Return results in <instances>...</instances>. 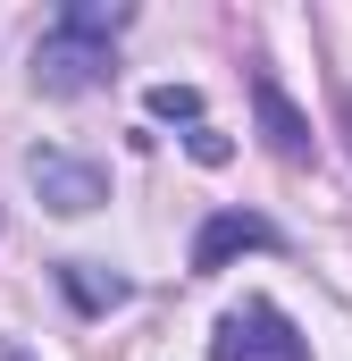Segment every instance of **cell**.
I'll return each instance as SVG.
<instances>
[{
  "instance_id": "3",
  "label": "cell",
  "mask_w": 352,
  "mask_h": 361,
  "mask_svg": "<svg viewBox=\"0 0 352 361\" xmlns=\"http://www.w3.org/2000/svg\"><path fill=\"white\" fill-rule=\"evenodd\" d=\"M25 177H34V193H42L59 219H84V210H101V202H109V177L92 169L84 152H59V143L25 152Z\"/></svg>"
},
{
  "instance_id": "1",
  "label": "cell",
  "mask_w": 352,
  "mask_h": 361,
  "mask_svg": "<svg viewBox=\"0 0 352 361\" xmlns=\"http://www.w3.org/2000/svg\"><path fill=\"white\" fill-rule=\"evenodd\" d=\"M210 361H310V345L277 302H235L210 336Z\"/></svg>"
},
{
  "instance_id": "4",
  "label": "cell",
  "mask_w": 352,
  "mask_h": 361,
  "mask_svg": "<svg viewBox=\"0 0 352 361\" xmlns=\"http://www.w3.org/2000/svg\"><path fill=\"white\" fill-rule=\"evenodd\" d=\"M252 109H260V135H268V152H277L285 169H310V160H319V135H310V118L285 101V85H277L268 68H252Z\"/></svg>"
},
{
  "instance_id": "6",
  "label": "cell",
  "mask_w": 352,
  "mask_h": 361,
  "mask_svg": "<svg viewBox=\"0 0 352 361\" xmlns=\"http://www.w3.org/2000/svg\"><path fill=\"white\" fill-rule=\"evenodd\" d=\"M51 25H76V34H101V42H118V34L134 25V8H126V0H68Z\"/></svg>"
},
{
  "instance_id": "5",
  "label": "cell",
  "mask_w": 352,
  "mask_h": 361,
  "mask_svg": "<svg viewBox=\"0 0 352 361\" xmlns=\"http://www.w3.org/2000/svg\"><path fill=\"white\" fill-rule=\"evenodd\" d=\"M235 252H277V227H268L260 210H218V219H201V235H193V269H227Z\"/></svg>"
},
{
  "instance_id": "2",
  "label": "cell",
  "mask_w": 352,
  "mask_h": 361,
  "mask_svg": "<svg viewBox=\"0 0 352 361\" xmlns=\"http://www.w3.org/2000/svg\"><path fill=\"white\" fill-rule=\"evenodd\" d=\"M34 85L51 101H76V92H101L109 85V42L101 34H76V25H51L34 42Z\"/></svg>"
},
{
  "instance_id": "8",
  "label": "cell",
  "mask_w": 352,
  "mask_h": 361,
  "mask_svg": "<svg viewBox=\"0 0 352 361\" xmlns=\"http://www.w3.org/2000/svg\"><path fill=\"white\" fill-rule=\"evenodd\" d=\"M143 109H151V118H168V126H176V118H184V126H201V92H193V85H151V92H143Z\"/></svg>"
},
{
  "instance_id": "9",
  "label": "cell",
  "mask_w": 352,
  "mask_h": 361,
  "mask_svg": "<svg viewBox=\"0 0 352 361\" xmlns=\"http://www.w3.org/2000/svg\"><path fill=\"white\" fill-rule=\"evenodd\" d=\"M184 152H193V160H201V169H227V160H235V143H227V135H218V126H210V118H201V126H193V135H184Z\"/></svg>"
},
{
  "instance_id": "7",
  "label": "cell",
  "mask_w": 352,
  "mask_h": 361,
  "mask_svg": "<svg viewBox=\"0 0 352 361\" xmlns=\"http://www.w3.org/2000/svg\"><path fill=\"white\" fill-rule=\"evenodd\" d=\"M59 277H68V294H76L84 311H109V302H126V277H101L92 261H68Z\"/></svg>"
}]
</instances>
